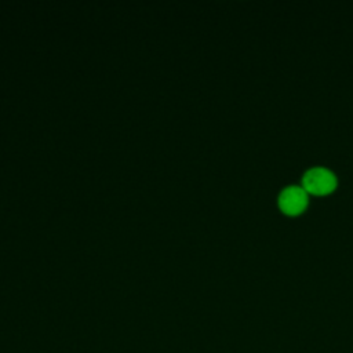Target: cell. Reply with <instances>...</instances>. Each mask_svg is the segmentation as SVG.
Here are the masks:
<instances>
[{"label": "cell", "instance_id": "6da1fadb", "mask_svg": "<svg viewBox=\"0 0 353 353\" xmlns=\"http://www.w3.org/2000/svg\"><path fill=\"white\" fill-rule=\"evenodd\" d=\"M336 183L335 172L325 165H313L302 175V186L312 194H327L336 188Z\"/></svg>", "mask_w": 353, "mask_h": 353}, {"label": "cell", "instance_id": "7a4b0ae2", "mask_svg": "<svg viewBox=\"0 0 353 353\" xmlns=\"http://www.w3.org/2000/svg\"><path fill=\"white\" fill-rule=\"evenodd\" d=\"M277 204L284 214L298 215L307 207L309 193L302 185H287L279 192Z\"/></svg>", "mask_w": 353, "mask_h": 353}]
</instances>
